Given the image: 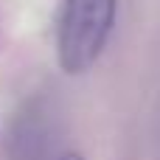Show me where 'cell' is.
<instances>
[{"instance_id": "1", "label": "cell", "mask_w": 160, "mask_h": 160, "mask_svg": "<svg viewBox=\"0 0 160 160\" xmlns=\"http://www.w3.org/2000/svg\"><path fill=\"white\" fill-rule=\"evenodd\" d=\"M115 3L118 0H65L56 22V62L65 73L79 76L87 73L115 22Z\"/></svg>"}, {"instance_id": "2", "label": "cell", "mask_w": 160, "mask_h": 160, "mask_svg": "<svg viewBox=\"0 0 160 160\" xmlns=\"http://www.w3.org/2000/svg\"><path fill=\"white\" fill-rule=\"evenodd\" d=\"M59 160H84V158H82V155H76V152H65Z\"/></svg>"}]
</instances>
